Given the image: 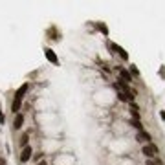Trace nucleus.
Returning <instances> with one entry per match:
<instances>
[{"label":"nucleus","mask_w":165,"mask_h":165,"mask_svg":"<svg viewBox=\"0 0 165 165\" xmlns=\"http://www.w3.org/2000/svg\"><path fill=\"white\" fill-rule=\"evenodd\" d=\"M141 152L145 154V158L147 160H152V158H156L158 156V147L150 141V143H147V145H143V149H141Z\"/></svg>","instance_id":"nucleus-1"},{"label":"nucleus","mask_w":165,"mask_h":165,"mask_svg":"<svg viewBox=\"0 0 165 165\" xmlns=\"http://www.w3.org/2000/svg\"><path fill=\"white\" fill-rule=\"evenodd\" d=\"M136 139L147 145V143H150V139H152V138H150V134H149V132H145V130H139V132H138V136H136Z\"/></svg>","instance_id":"nucleus-2"},{"label":"nucleus","mask_w":165,"mask_h":165,"mask_svg":"<svg viewBox=\"0 0 165 165\" xmlns=\"http://www.w3.org/2000/svg\"><path fill=\"white\" fill-rule=\"evenodd\" d=\"M31 154H33V150H31V147H24L22 149V154H20V161L22 163H26V161H29V158H31Z\"/></svg>","instance_id":"nucleus-3"},{"label":"nucleus","mask_w":165,"mask_h":165,"mask_svg":"<svg viewBox=\"0 0 165 165\" xmlns=\"http://www.w3.org/2000/svg\"><path fill=\"white\" fill-rule=\"evenodd\" d=\"M26 92H28V84H22V86L17 90V94H15V101H22Z\"/></svg>","instance_id":"nucleus-4"},{"label":"nucleus","mask_w":165,"mask_h":165,"mask_svg":"<svg viewBox=\"0 0 165 165\" xmlns=\"http://www.w3.org/2000/svg\"><path fill=\"white\" fill-rule=\"evenodd\" d=\"M44 53H46V57H48V61H50V63H53V64H57V63H59V59H57V55L53 53V50H50V48H48V50H44Z\"/></svg>","instance_id":"nucleus-5"},{"label":"nucleus","mask_w":165,"mask_h":165,"mask_svg":"<svg viewBox=\"0 0 165 165\" xmlns=\"http://www.w3.org/2000/svg\"><path fill=\"white\" fill-rule=\"evenodd\" d=\"M22 125H24V116L19 112L17 116H15V121H13V127L15 129H22Z\"/></svg>","instance_id":"nucleus-6"},{"label":"nucleus","mask_w":165,"mask_h":165,"mask_svg":"<svg viewBox=\"0 0 165 165\" xmlns=\"http://www.w3.org/2000/svg\"><path fill=\"white\" fill-rule=\"evenodd\" d=\"M112 48H114V50H116V51H118V53H119V55H121V57H123V59H125V61H127V59H129V55H127V51H125V50H123V48H119V46H114V44H112Z\"/></svg>","instance_id":"nucleus-7"},{"label":"nucleus","mask_w":165,"mask_h":165,"mask_svg":"<svg viewBox=\"0 0 165 165\" xmlns=\"http://www.w3.org/2000/svg\"><path fill=\"white\" fill-rule=\"evenodd\" d=\"M130 125H132L134 129H138V132H139V130H143V125L139 123V119H130Z\"/></svg>","instance_id":"nucleus-8"},{"label":"nucleus","mask_w":165,"mask_h":165,"mask_svg":"<svg viewBox=\"0 0 165 165\" xmlns=\"http://www.w3.org/2000/svg\"><path fill=\"white\" fill-rule=\"evenodd\" d=\"M121 77H123V83H130V81H132L130 74H129V72H125V70H121Z\"/></svg>","instance_id":"nucleus-9"},{"label":"nucleus","mask_w":165,"mask_h":165,"mask_svg":"<svg viewBox=\"0 0 165 165\" xmlns=\"http://www.w3.org/2000/svg\"><path fill=\"white\" fill-rule=\"evenodd\" d=\"M118 97H119V99H121V101H129V97H127V95H125V94H121V92H119V94H118Z\"/></svg>","instance_id":"nucleus-10"},{"label":"nucleus","mask_w":165,"mask_h":165,"mask_svg":"<svg viewBox=\"0 0 165 165\" xmlns=\"http://www.w3.org/2000/svg\"><path fill=\"white\" fill-rule=\"evenodd\" d=\"M26 143H28V134H24V136H22V145L26 147Z\"/></svg>","instance_id":"nucleus-11"},{"label":"nucleus","mask_w":165,"mask_h":165,"mask_svg":"<svg viewBox=\"0 0 165 165\" xmlns=\"http://www.w3.org/2000/svg\"><path fill=\"white\" fill-rule=\"evenodd\" d=\"M99 29H101V31H103V33H108V31H106V28H105V26H103V24H99Z\"/></svg>","instance_id":"nucleus-12"},{"label":"nucleus","mask_w":165,"mask_h":165,"mask_svg":"<svg viewBox=\"0 0 165 165\" xmlns=\"http://www.w3.org/2000/svg\"><path fill=\"white\" fill-rule=\"evenodd\" d=\"M0 123H4V114H2V110H0Z\"/></svg>","instance_id":"nucleus-13"},{"label":"nucleus","mask_w":165,"mask_h":165,"mask_svg":"<svg viewBox=\"0 0 165 165\" xmlns=\"http://www.w3.org/2000/svg\"><path fill=\"white\" fill-rule=\"evenodd\" d=\"M147 165H156L154 161H150V160H147Z\"/></svg>","instance_id":"nucleus-14"},{"label":"nucleus","mask_w":165,"mask_h":165,"mask_svg":"<svg viewBox=\"0 0 165 165\" xmlns=\"http://www.w3.org/2000/svg\"><path fill=\"white\" fill-rule=\"evenodd\" d=\"M37 165H46V161H44V160H40V161H39Z\"/></svg>","instance_id":"nucleus-15"}]
</instances>
